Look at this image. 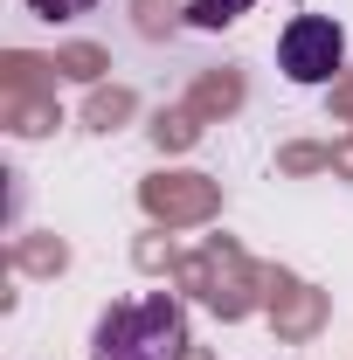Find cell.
<instances>
[{
	"instance_id": "cell-1",
	"label": "cell",
	"mask_w": 353,
	"mask_h": 360,
	"mask_svg": "<svg viewBox=\"0 0 353 360\" xmlns=\"http://www.w3.org/2000/svg\"><path fill=\"white\" fill-rule=\"evenodd\" d=\"M90 360H187V319H180L174 291H146L125 298L97 319L90 333Z\"/></svg>"
},
{
	"instance_id": "cell-2",
	"label": "cell",
	"mask_w": 353,
	"mask_h": 360,
	"mask_svg": "<svg viewBox=\"0 0 353 360\" xmlns=\"http://www.w3.org/2000/svg\"><path fill=\"white\" fill-rule=\"evenodd\" d=\"M174 284H180V291H194L215 319H250L257 305H264V270L250 264L229 236H208L194 257H180V264H174Z\"/></svg>"
},
{
	"instance_id": "cell-3",
	"label": "cell",
	"mask_w": 353,
	"mask_h": 360,
	"mask_svg": "<svg viewBox=\"0 0 353 360\" xmlns=\"http://www.w3.org/2000/svg\"><path fill=\"white\" fill-rule=\"evenodd\" d=\"M340 56H347V35L326 14H298L277 42V63L291 84H340Z\"/></svg>"
},
{
	"instance_id": "cell-4",
	"label": "cell",
	"mask_w": 353,
	"mask_h": 360,
	"mask_svg": "<svg viewBox=\"0 0 353 360\" xmlns=\"http://www.w3.org/2000/svg\"><path fill=\"white\" fill-rule=\"evenodd\" d=\"M139 201L160 229H194L222 208V187L208 174H153V180H139Z\"/></svg>"
},
{
	"instance_id": "cell-5",
	"label": "cell",
	"mask_w": 353,
	"mask_h": 360,
	"mask_svg": "<svg viewBox=\"0 0 353 360\" xmlns=\"http://www.w3.org/2000/svg\"><path fill=\"white\" fill-rule=\"evenodd\" d=\"M264 305H270V326H277V340L284 347H305L312 333L326 326V291H312L305 277H291V270H264Z\"/></svg>"
},
{
	"instance_id": "cell-6",
	"label": "cell",
	"mask_w": 353,
	"mask_h": 360,
	"mask_svg": "<svg viewBox=\"0 0 353 360\" xmlns=\"http://www.w3.org/2000/svg\"><path fill=\"white\" fill-rule=\"evenodd\" d=\"M0 125L21 139H42L63 125V111H56V90H0Z\"/></svg>"
},
{
	"instance_id": "cell-7",
	"label": "cell",
	"mask_w": 353,
	"mask_h": 360,
	"mask_svg": "<svg viewBox=\"0 0 353 360\" xmlns=\"http://www.w3.org/2000/svg\"><path fill=\"white\" fill-rule=\"evenodd\" d=\"M236 104H243V77H236V70H208L201 84L187 90V111H194L201 125H208V118H229Z\"/></svg>"
},
{
	"instance_id": "cell-8",
	"label": "cell",
	"mask_w": 353,
	"mask_h": 360,
	"mask_svg": "<svg viewBox=\"0 0 353 360\" xmlns=\"http://www.w3.org/2000/svg\"><path fill=\"white\" fill-rule=\"evenodd\" d=\"M56 56H28V49H7L0 56V90H56Z\"/></svg>"
},
{
	"instance_id": "cell-9",
	"label": "cell",
	"mask_w": 353,
	"mask_h": 360,
	"mask_svg": "<svg viewBox=\"0 0 353 360\" xmlns=\"http://www.w3.org/2000/svg\"><path fill=\"white\" fill-rule=\"evenodd\" d=\"M7 264L28 270V277H56V270L70 264V243H63V236H21V243L7 250Z\"/></svg>"
},
{
	"instance_id": "cell-10",
	"label": "cell",
	"mask_w": 353,
	"mask_h": 360,
	"mask_svg": "<svg viewBox=\"0 0 353 360\" xmlns=\"http://www.w3.org/2000/svg\"><path fill=\"white\" fill-rule=\"evenodd\" d=\"M132 118V90H118V84H90V104H84V125L90 132H118Z\"/></svg>"
},
{
	"instance_id": "cell-11",
	"label": "cell",
	"mask_w": 353,
	"mask_h": 360,
	"mask_svg": "<svg viewBox=\"0 0 353 360\" xmlns=\"http://www.w3.org/2000/svg\"><path fill=\"white\" fill-rule=\"evenodd\" d=\"M194 139H201V118H194L187 104H174V111L153 118V146H160V153H187Z\"/></svg>"
},
{
	"instance_id": "cell-12",
	"label": "cell",
	"mask_w": 353,
	"mask_h": 360,
	"mask_svg": "<svg viewBox=\"0 0 353 360\" xmlns=\"http://www.w3.org/2000/svg\"><path fill=\"white\" fill-rule=\"evenodd\" d=\"M56 70L77 77V84H97V77L111 70V56H104L97 42H70V49H56Z\"/></svg>"
},
{
	"instance_id": "cell-13",
	"label": "cell",
	"mask_w": 353,
	"mask_h": 360,
	"mask_svg": "<svg viewBox=\"0 0 353 360\" xmlns=\"http://www.w3.org/2000/svg\"><path fill=\"white\" fill-rule=\"evenodd\" d=\"M243 7H250V0H194L187 21H194V28H229V21H243Z\"/></svg>"
},
{
	"instance_id": "cell-14",
	"label": "cell",
	"mask_w": 353,
	"mask_h": 360,
	"mask_svg": "<svg viewBox=\"0 0 353 360\" xmlns=\"http://www.w3.org/2000/svg\"><path fill=\"white\" fill-rule=\"evenodd\" d=\"M277 167L284 174H319V167H333V146H284Z\"/></svg>"
},
{
	"instance_id": "cell-15",
	"label": "cell",
	"mask_w": 353,
	"mask_h": 360,
	"mask_svg": "<svg viewBox=\"0 0 353 360\" xmlns=\"http://www.w3.org/2000/svg\"><path fill=\"white\" fill-rule=\"evenodd\" d=\"M132 7H139V28H146V35H167L180 14H187L180 0H132Z\"/></svg>"
},
{
	"instance_id": "cell-16",
	"label": "cell",
	"mask_w": 353,
	"mask_h": 360,
	"mask_svg": "<svg viewBox=\"0 0 353 360\" xmlns=\"http://www.w3.org/2000/svg\"><path fill=\"white\" fill-rule=\"evenodd\" d=\"M132 264L139 270H167V277H174V243H167V236H139V250H132Z\"/></svg>"
},
{
	"instance_id": "cell-17",
	"label": "cell",
	"mask_w": 353,
	"mask_h": 360,
	"mask_svg": "<svg viewBox=\"0 0 353 360\" xmlns=\"http://www.w3.org/2000/svg\"><path fill=\"white\" fill-rule=\"evenodd\" d=\"M90 7H97V0H28V14H42V21H77Z\"/></svg>"
},
{
	"instance_id": "cell-18",
	"label": "cell",
	"mask_w": 353,
	"mask_h": 360,
	"mask_svg": "<svg viewBox=\"0 0 353 360\" xmlns=\"http://www.w3.org/2000/svg\"><path fill=\"white\" fill-rule=\"evenodd\" d=\"M333 118H340V125H353V70L333 84Z\"/></svg>"
}]
</instances>
